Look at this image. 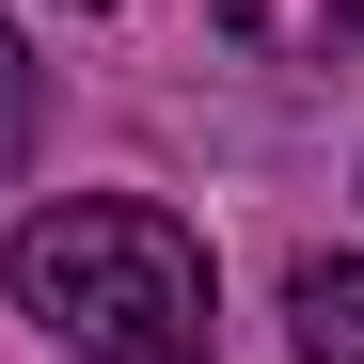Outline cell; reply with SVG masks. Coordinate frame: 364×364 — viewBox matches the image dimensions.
Wrapping results in <instances>:
<instances>
[{
	"mask_svg": "<svg viewBox=\"0 0 364 364\" xmlns=\"http://www.w3.org/2000/svg\"><path fill=\"white\" fill-rule=\"evenodd\" d=\"M0 269H16V317H48L80 364H206V254L191 222H159L127 191L32 206Z\"/></svg>",
	"mask_w": 364,
	"mask_h": 364,
	"instance_id": "6da1fadb",
	"label": "cell"
},
{
	"mask_svg": "<svg viewBox=\"0 0 364 364\" xmlns=\"http://www.w3.org/2000/svg\"><path fill=\"white\" fill-rule=\"evenodd\" d=\"M285 333H301V364H364V254H301L285 269Z\"/></svg>",
	"mask_w": 364,
	"mask_h": 364,
	"instance_id": "7a4b0ae2",
	"label": "cell"
},
{
	"mask_svg": "<svg viewBox=\"0 0 364 364\" xmlns=\"http://www.w3.org/2000/svg\"><path fill=\"white\" fill-rule=\"evenodd\" d=\"M222 32L269 64H333V48H364V0H222Z\"/></svg>",
	"mask_w": 364,
	"mask_h": 364,
	"instance_id": "3957f363",
	"label": "cell"
},
{
	"mask_svg": "<svg viewBox=\"0 0 364 364\" xmlns=\"http://www.w3.org/2000/svg\"><path fill=\"white\" fill-rule=\"evenodd\" d=\"M32 127V64H16V32H0V143Z\"/></svg>",
	"mask_w": 364,
	"mask_h": 364,
	"instance_id": "277c9868",
	"label": "cell"
},
{
	"mask_svg": "<svg viewBox=\"0 0 364 364\" xmlns=\"http://www.w3.org/2000/svg\"><path fill=\"white\" fill-rule=\"evenodd\" d=\"M80 16H111V0H80Z\"/></svg>",
	"mask_w": 364,
	"mask_h": 364,
	"instance_id": "5b68a950",
	"label": "cell"
}]
</instances>
